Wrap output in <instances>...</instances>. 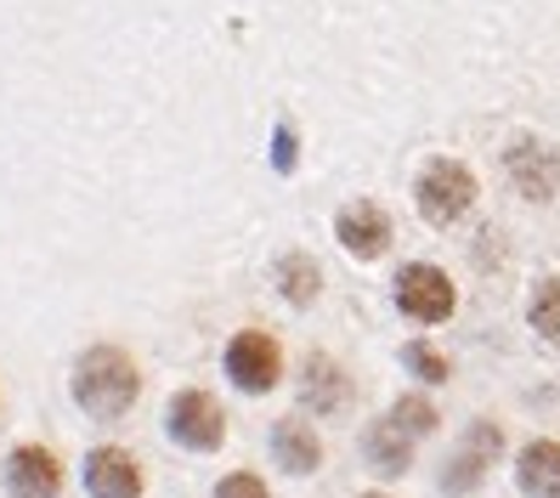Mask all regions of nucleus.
<instances>
[{
    "label": "nucleus",
    "mask_w": 560,
    "mask_h": 498,
    "mask_svg": "<svg viewBox=\"0 0 560 498\" xmlns=\"http://www.w3.org/2000/svg\"><path fill=\"white\" fill-rule=\"evenodd\" d=\"M142 396V369L119 346H91L74 362V403L91 419H125Z\"/></svg>",
    "instance_id": "nucleus-1"
},
{
    "label": "nucleus",
    "mask_w": 560,
    "mask_h": 498,
    "mask_svg": "<svg viewBox=\"0 0 560 498\" xmlns=\"http://www.w3.org/2000/svg\"><path fill=\"white\" fill-rule=\"evenodd\" d=\"M413 198H419V216H424V221H436V227L458 221V216L476 205V176H470V164H458V159L424 164Z\"/></svg>",
    "instance_id": "nucleus-2"
},
{
    "label": "nucleus",
    "mask_w": 560,
    "mask_h": 498,
    "mask_svg": "<svg viewBox=\"0 0 560 498\" xmlns=\"http://www.w3.org/2000/svg\"><path fill=\"white\" fill-rule=\"evenodd\" d=\"M164 425H171V437L192 453H215L226 442V414H221V403L210 391H176Z\"/></svg>",
    "instance_id": "nucleus-3"
},
{
    "label": "nucleus",
    "mask_w": 560,
    "mask_h": 498,
    "mask_svg": "<svg viewBox=\"0 0 560 498\" xmlns=\"http://www.w3.org/2000/svg\"><path fill=\"white\" fill-rule=\"evenodd\" d=\"M226 380L249 396L272 391L283 380V346L272 335H260V328H244V335H233V346H226Z\"/></svg>",
    "instance_id": "nucleus-4"
},
{
    "label": "nucleus",
    "mask_w": 560,
    "mask_h": 498,
    "mask_svg": "<svg viewBox=\"0 0 560 498\" xmlns=\"http://www.w3.org/2000/svg\"><path fill=\"white\" fill-rule=\"evenodd\" d=\"M397 312L413 323H447L453 317V278L442 267H424V260L402 267L397 273Z\"/></svg>",
    "instance_id": "nucleus-5"
},
{
    "label": "nucleus",
    "mask_w": 560,
    "mask_h": 498,
    "mask_svg": "<svg viewBox=\"0 0 560 498\" xmlns=\"http://www.w3.org/2000/svg\"><path fill=\"white\" fill-rule=\"evenodd\" d=\"M504 171L515 176V187L533 198V205H544V198L560 187V153L544 137H515L504 148Z\"/></svg>",
    "instance_id": "nucleus-6"
},
{
    "label": "nucleus",
    "mask_w": 560,
    "mask_h": 498,
    "mask_svg": "<svg viewBox=\"0 0 560 498\" xmlns=\"http://www.w3.org/2000/svg\"><path fill=\"white\" fill-rule=\"evenodd\" d=\"M7 493L12 498H57L62 493V459L40 442H23L7 459Z\"/></svg>",
    "instance_id": "nucleus-7"
},
{
    "label": "nucleus",
    "mask_w": 560,
    "mask_h": 498,
    "mask_svg": "<svg viewBox=\"0 0 560 498\" xmlns=\"http://www.w3.org/2000/svg\"><path fill=\"white\" fill-rule=\"evenodd\" d=\"M85 493L91 498H142V464L125 448L85 453Z\"/></svg>",
    "instance_id": "nucleus-8"
},
{
    "label": "nucleus",
    "mask_w": 560,
    "mask_h": 498,
    "mask_svg": "<svg viewBox=\"0 0 560 498\" xmlns=\"http://www.w3.org/2000/svg\"><path fill=\"white\" fill-rule=\"evenodd\" d=\"M335 232H340V244L357 255V260H380L390 250V216L380 205H369V198H357V205H346L335 216Z\"/></svg>",
    "instance_id": "nucleus-9"
},
{
    "label": "nucleus",
    "mask_w": 560,
    "mask_h": 498,
    "mask_svg": "<svg viewBox=\"0 0 560 498\" xmlns=\"http://www.w3.org/2000/svg\"><path fill=\"white\" fill-rule=\"evenodd\" d=\"M272 453L289 476H312L317 464H323V442H317V430L301 419V414H289L272 425Z\"/></svg>",
    "instance_id": "nucleus-10"
},
{
    "label": "nucleus",
    "mask_w": 560,
    "mask_h": 498,
    "mask_svg": "<svg viewBox=\"0 0 560 498\" xmlns=\"http://www.w3.org/2000/svg\"><path fill=\"white\" fill-rule=\"evenodd\" d=\"M301 403H306L312 414H346V408H351V380H346L340 362H328V357H312V362H306Z\"/></svg>",
    "instance_id": "nucleus-11"
},
{
    "label": "nucleus",
    "mask_w": 560,
    "mask_h": 498,
    "mask_svg": "<svg viewBox=\"0 0 560 498\" xmlns=\"http://www.w3.org/2000/svg\"><path fill=\"white\" fill-rule=\"evenodd\" d=\"M515 482L526 498H560V442H526L515 459Z\"/></svg>",
    "instance_id": "nucleus-12"
},
{
    "label": "nucleus",
    "mask_w": 560,
    "mask_h": 498,
    "mask_svg": "<svg viewBox=\"0 0 560 498\" xmlns=\"http://www.w3.org/2000/svg\"><path fill=\"white\" fill-rule=\"evenodd\" d=\"M362 453H369V464L380 476H402L408 471V459H413V437L397 425V419H380L362 430Z\"/></svg>",
    "instance_id": "nucleus-13"
},
{
    "label": "nucleus",
    "mask_w": 560,
    "mask_h": 498,
    "mask_svg": "<svg viewBox=\"0 0 560 498\" xmlns=\"http://www.w3.org/2000/svg\"><path fill=\"white\" fill-rule=\"evenodd\" d=\"M278 289L289 294V306H312L317 289H323L317 260H312V255H283V260H278Z\"/></svg>",
    "instance_id": "nucleus-14"
},
{
    "label": "nucleus",
    "mask_w": 560,
    "mask_h": 498,
    "mask_svg": "<svg viewBox=\"0 0 560 498\" xmlns=\"http://www.w3.org/2000/svg\"><path fill=\"white\" fill-rule=\"evenodd\" d=\"M533 328H538V340H549V346H560V278H544L538 289H533Z\"/></svg>",
    "instance_id": "nucleus-15"
},
{
    "label": "nucleus",
    "mask_w": 560,
    "mask_h": 498,
    "mask_svg": "<svg viewBox=\"0 0 560 498\" xmlns=\"http://www.w3.org/2000/svg\"><path fill=\"white\" fill-rule=\"evenodd\" d=\"M390 419H397V425L408 430V437H431V430L442 425V414H436L431 403H424V396H402V403L390 408Z\"/></svg>",
    "instance_id": "nucleus-16"
},
{
    "label": "nucleus",
    "mask_w": 560,
    "mask_h": 498,
    "mask_svg": "<svg viewBox=\"0 0 560 498\" xmlns=\"http://www.w3.org/2000/svg\"><path fill=\"white\" fill-rule=\"evenodd\" d=\"M402 362H408V369H413L419 380H431V385H442V380H447V357H442L436 346H419V340H413V346L402 351Z\"/></svg>",
    "instance_id": "nucleus-17"
},
{
    "label": "nucleus",
    "mask_w": 560,
    "mask_h": 498,
    "mask_svg": "<svg viewBox=\"0 0 560 498\" xmlns=\"http://www.w3.org/2000/svg\"><path fill=\"white\" fill-rule=\"evenodd\" d=\"M215 498H272V493H267V482H260V476H249V471H233V476H221Z\"/></svg>",
    "instance_id": "nucleus-18"
},
{
    "label": "nucleus",
    "mask_w": 560,
    "mask_h": 498,
    "mask_svg": "<svg viewBox=\"0 0 560 498\" xmlns=\"http://www.w3.org/2000/svg\"><path fill=\"white\" fill-rule=\"evenodd\" d=\"M362 498H385V493H362Z\"/></svg>",
    "instance_id": "nucleus-19"
}]
</instances>
